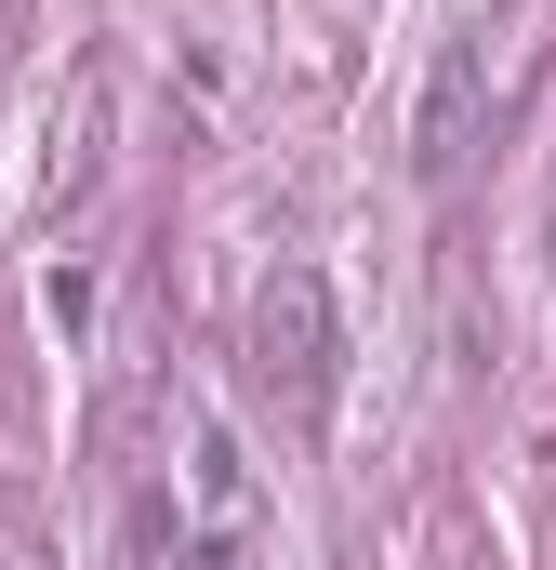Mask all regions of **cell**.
<instances>
[{
	"label": "cell",
	"instance_id": "cell-2",
	"mask_svg": "<svg viewBox=\"0 0 556 570\" xmlns=\"http://www.w3.org/2000/svg\"><path fill=\"white\" fill-rule=\"evenodd\" d=\"M477 80H490V67H477V40H450V53H437V94H424V173H450V159H464V134H477Z\"/></svg>",
	"mask_w": 556,
	"mask_h": 570
},
{
	"label": "cell",
	"instance_id": "cell-1",
	"mask_svg": "<svg viewBox=\"0 0 556 570\" xmlns=\"http://www.w3.org/2000/svg\"><path fill=\"white\" fill-rule=\"evenodd\" d=\"M252 358H266V385H291L305 425L331 412V292H318V266H278L252 292Z\"/></svg>",
	"mask_w": 556,
	"mask_h": 570
}]
</instances>
